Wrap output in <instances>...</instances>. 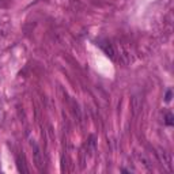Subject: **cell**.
I'll return each mask as SVG.
<instances>
[{
  "label": "cell",
  "instance_id": "obj_4",
  "mask_svg": "<svg viewBox=\"0 0 174 174\" xmlns=\"http://www.w3.org/2000/svg\"><path fill=\"white\" fill-rule=\"evenodd\" d=\"M172 97H173V92H172V90H167V91H166V97H165L166 102H170V101H172Z\"/></svg>",
  "mask_w": 174,
  "mask_h": 174
},
{
  "label": "cell",
  "instance_id": "obj_1",
  "mask_svg": "<svg viewBox=\"0 0 174 174\" xmlns=\"http://www.w3.org/2000/svg\"><path fill=\"white\" fill-rule=\"evenodd\" d=\"M34 161H35V166L38 167L40 170L42 169V165H44V161H42V157H41V153H40V148L35 147V153H34Z\"/></svg>",
  "mask_w": 174,
  "mask_h": 174
},
{
  "label": "cell",
  "instance_id": "obj_3",
  "mask_svg": "<svg viewBox=\"0 0 174 174\" xmlns=\"http://www.w3.org/2000/svg\"><path fill=\"white\" fill-rule=\"evenodd\" d=\"M18 169H19V172H22V173H27V169L25 167L23 162H21V158H18Z\"/></svg>",
  "mask_w": 174,
  "mask_h": 174
},
{
  "label": "cell",
  "instance_id": "obj_2",
  "mask_svg": "<svg viewBox=\"0 0 174 174\" xmlns=\"http://www.w3.org/2000/svg\"><path fill=\"white\" fill-rule=\"evenodd\" d=\"M167 125H173L174 124V117H173V114L172 113H167L166 114V121H165Z\"/></svg>",
  "mask_w": 174,
  "mask_h": 174
}]
</instances>
